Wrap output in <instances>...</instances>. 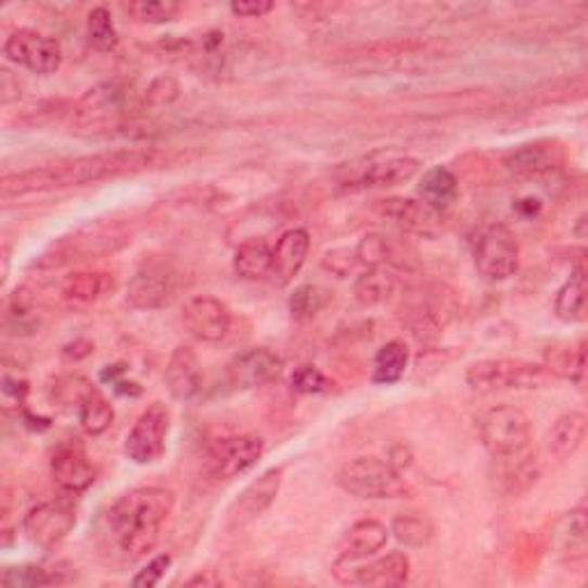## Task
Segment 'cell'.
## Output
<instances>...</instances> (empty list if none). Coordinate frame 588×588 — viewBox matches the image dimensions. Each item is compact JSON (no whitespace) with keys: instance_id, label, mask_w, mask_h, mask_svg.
<instances>
[{"instance_id":"cell-43","label":"cell","mask_w":588,"mask_h":588,"mask_svg":"<svg viewBox=\"0 0 588 588\" xmlns=\"http://www.w3.org/2000/svg\"><path fill=\"white\" fill-rule=\"evenodd\" d=\"M290 386L294 394H299V396H318L329 388V380L316 366H299L292 372Z\"/></svg>"},{"instance_id":"cell-12","label":"cell","mask_w":588,"mask_h":588,"mask_svg":"<svg viewBox=\"0 0 588 588\" xmlns=\"http://www.w3.org/2000/svg\"><path fill=\"white\" fill-rule=\"evenodd\" d=\"M265 453V442L256 435H238L214 442L207 450L205 469L214 481H232L256 466Z\"/></svg>"},{"instance_id":"cell-4","label":"cell","mask_w":588,"mask_h":588,"mask_svg":"<svg viewBox=\"0 0 588 588\" xmlns=\"http://www.w3.org/2000/svg\"><path fill=\"white\" fill-rule=\"evenodd\" d=\"M343 493L357 499H402L411 489L400 472L378 458H355L336 476Z\"/></svg>"},{"instance_id":"cell-32","label":"cell","mask_w":588,"mask_h":588,"mask_svg":"<svg viewBox=\"0 0 588 588\" xmlns=\"http://www.w3.org/2000/svg\"><path fill=\"white\" fill-rule=\"evenodd\" d=\"M234 273L244 281H263L269 279L271 269V246L265 240H246L234 251L232 260Z\"/></svg>"},{"instance_id":"cell-41","label":"cell","mask_w":588,"mask_h":588,"mask_svg":"<svg viewBox=\"0 0 588 588\" xmlns=\"http://www.w3.org/2000/svg\"><path fill=\"white\" fill-rule=\"evenodd\" d=\"M61 579L55 577V573L47 571L42 565H14L8 567L3 573V586L5 588H37V586H49V584H57Z\"/></svg>"},{"instance_id":"cell-1","label":"cell","mask_w":588,"mask_h":588,"mask_svg":"<svg viewBox=\"0 0 588 588\" xmlns=\"http://www.w3.org/2000/svg\"><path fill=\"white\" fill-rule=\"evenodd\" d=\"M170 162V156L159 150H113L88 156H76L57 164H47L28 168L22 172L5 175L0 182L3 199H24V195L57 191L69 187H86L94 182H104L123 175H136L143 170L159 168Z\"/></svg>"},{"instance_id":"cell-13","label":"cell","mask_w":588,"mask_h":588,"mask_svg":"<svg viewBox=\"0 0 588 588\" xmlns=\"http://www.w3.org/2000/svg\"><path fill=\"white\" fill-rule=\"evenodd\" d=\"M76 526V511L67 501H44L30 508L24 517V534L42 550H53L61 545Z\"/></svg>"},{"instance_id":"cell-37","label":"cell","mask_w":588,"mask_h":588,"mask_svg":"<svg viewBox=\"0 0 588 588\" xmlns=\"http://www.w3.org/2000/svg\"><path fill=\"white\" fill-rule=\"evenodd\" d=\"M88 39H90L92 49L100 51V53H111L117 49L120 37H117L113 16L106 8H94L88 14Z\"/></svg>"},{"instance_id":"cell-25","label":"cell","mask_w":588,"mask_h":588,"mask_svg":"<svg viewBox=\"0 0 588 588\" xmlns=\"http://www.w3.org/2000/svg\"><path fill=\"white\" fill-rule=\"evenodd\" d=\"M115 290V279L106 271H74L65 277L61 292L63 299L76 306H88L104 299Z\"/></svg>"},{"instance_id":"cell-26","label":"cell","mask_w":588,"mask_h":588,"mask_svg":"<svg viewBox=\"0 0 588 588\" xmlns=\"http://www.w3.org/2000/svg\"><path fill=\"white\" fill-rule=\"evenodd\" d=\"M501 462V469L497 472V487L508 497H517L524 495L526 489H532L540 476L536 458H532L522 450V453L515 456H503L497 458Z\"/></svg>"},{"instance_id":"cell-51","label":"cell","mask_w":588,"mask_h":588,"mask_svg":"<svg viewBox=\"0 0 588 588\" xmlns=\"http://www.w3.org/2000/svg\"><path fill=\"white\" fill-rule=\"evenodd\" d=\"M187 584H189V586H195V584H205V586H207V584H219V579H212V577H207V575H205V577H203V575H195V577L189 579Z\"/></svg>"},{"instance_id":"cell-3","label":"cell","mask_w":588,"mask_h":588,"mask_svg":"<svg viewBox=\"0 0 588 588\" xmlns=\"http://www.w3.org/2000/svg\"><path fill=\"white\" fill-rule=\"evenodd\" d=\"M143 108V100L136 97L133 88L125 81H104L90 88L81 100L72 108V127L81 133H113L120 131L139 111Z\"/></svg>"},{"instance_id":"cell-8","label":"cell","mask_w":588,"mask_h":588,"mask_svg":"<svg viewBox=\"0 0 588 588\" xmlns=\"http://www.w3.org/2000/svg\"><path fill=\"white\" fill-rule=\"evenodd\" d=\"M127 242H129L127 234L115 230V228L97 226L90 230H78L76 234H72V238H65L57 244H53L44 253V256H39L35 267L37 269H55V267H63V265H69L76 260L106 256V253L123 248Z\"/></svg>"},{"instance_id":"cell-50","label":"cell","mask_w":588,"mask_h":588,"mask_svg":"<svg viewBox=\"0 0 588 588\" xmlns=\"http://www.w3.org/2000/svg\"><path fill=\"white\" fill-rule=\"evenodd\" d=\"M26 391H28L26 382H18V380H12L10 375H5V380H3V394L5 396H14L16 400H22L26 396Z\"/></svg>"},{"instance_id":"cell-33","label":"cell","mask_w":588,"mask_h":588,"mask_svg":"<svg viewBox=\"0 0 588 588\" xmlns=\"http://www.w3.org/2000/svg\"><path fill=\"white\" fill-rule=\"evenodd\" d=\"M409 366V347L402 341H388L372 361V382L391 386L402 380Z\"/></svg>"},{"instance_id":"cell-14","label":"cell","mask_w":588,"mask_h":588,"mask_svg":"<svg viewBox=\"0 0 588 588\" xmlns=\"http://www.w3.org/2000/svg\"><path fill=\"white\" fill-rule=\"evenodd\" d=\"M283 359L269 347H248L226 366V380L234 391H248L271 384L281 375Z\"/></svg>"},{"instance_id":"cell-5","label":"cell","mask_w":588,"mask_h":588,"mask_svg":"<svg viewBox=\"0 0 588 588\" xmlns=\"http://www.w3.org/2000/svg\"><path fill=\"white\" fill-rule=\"evenodd\" d=\"M550 370L542 363L526 359H483L469 366L466 384L481 394H495V391H528L540 388L550 382Z\"/></svg>"},{"instance_id":"cell-38","label":"cell","mask_w":588,"mask_h":588,"mask_svg":"<svg viewBox=\"0 0 588 588\" xmlns=\"http://www.w3.org/2000/svg\"><path fill=\"white\" fill-rule=\"evenodd\" d=\"M127 12L141 24H170L180 16L182 5L175 0H136L127 5Z\"/></svg>"},{"instance_id":"cell-10","label":"cell","mask_w":588,"mask_h":588,"mask_svg":"<svg viewBox=\"0 0 588 588\" xmlns=\"http://www.w3.org/2000/svg\"><path fill=\"white\" fill-rule=\"evenodd\" d=\"M170 430V411L164 402H152L136 419L125 439V456L136 464H154L162 460L166 450V437Z\"/></svg>"},{"instance_id":"cell-45","label":"cell","mask_w":588,"mask_h":588,"mask_svg":"<svg viewBox=\"0 0 588 588\" xmlns=\"http://www.w3.org/2000/svg\"><path fill=\"white\" fill-rule=\"evenodd\" d=\"M357 265H359L357 248H347V246L331 248L322 256V267L338 279H347Z\"/></svg>"},{"instance_id":"cell-22","label":"cell","mask_w":588,"mask_h":588,"mask_svg":"<svg viewBox=\"0 0 588 588\" xmlns=\"http://www.w3.org/2000/svg\"><path fill=\"white\" fill-rule=\"evenodd\" d=\"M310 253V234L304 228H292L281 234L277 246L271 248L269 279L277 287H287L306 265Z\"/></svg>"},{"instance_id":"cell-11","label":"cell","mask_w":588,"mask_h":588,"mask_svg":"<svg viewBox=\"0 0 588 588\" xmlns=\"http://www.w3.org/2000/svg\"><path fill=\"white\" fill-rule=\"evenodd\" d=\"M3 53L10 63L26 67L33 74H53L63 65V47L55 37L37 30H14L3 44Z\"/></svg>"},{"instance_id":"cell-28","label":"cell","mask_w":588,"mask_h":588,"mask_svg":"<svg viewBox=\"0 0 588 588\" xmlns=\"http://www.w3.org/2000/svg\"><path fill=\"white\" fill-rule=\"evenodd\" d=\"M417 191L421 195V203L435 212H444L458 201L460 184L453 170H448L446 166H435L423 172Z\"/></svg>"},{"instance_id":"cell-49","label":"cell","mask_w":588,"mask_h":588,"mask_svg":"<svg viewBox=\"0 0 588 588\" xmlns=\"http://www.w3.org/2000/svg\"><path fill=\"white\" fill-rule=\"evenodd\" d=\"M411 462H414V453H411V448L405 442H400L396 446H391V450H388V464L394 466L396 472L402 474L405 469L411 466Z\"/></svg>"},{"instance_id":"cell-40","label":"cell","mask_w":588,"mask_h":588,"mask_svg":"<svg viewBox=\"0 0 588 588\" xmlns=\"http://www.w3.org/2000/svg\"><path fill=\"white\" fill-rule=\"evenodd\" d=\"M550 370V375H559L575 382L577 386L584 384V375H586V347L584 343H579L575 349H563L561 355L545 366Z\"/></svg>"},{"instance_id":"cell-6","label":"cell","mask_w":588,"mask_h":588,"mask_svg":"<svg viewBox=\"0 0 588 588\" xmlns=\"http://www.w3.org/2000/svg\"><path fill=\"white\" fill-rule=\"evenodd\" d=\"M478 435L493 458L515 456L526 450L532 442V421L520 407L497 405L481 414Z\"/></svg>"},{"instance_id":"cell-24","label":"cell","mask_w":588,"mask_h":588,"mask_svg":"<svg viewBox=\"0 0 588 588\" xmlns=\"http://www.w3.org/2000/svg\"><path fill=\"white\" fill-rule=\"evenodd\" d=\"M388 536L391 532L380 520H361L351 524L338 545L336 563H357L375 557L386 547Z\"/></svg>"},{"instance_id":"cell-16","label":"cell","mask_w":588,"mask_h":588,"mask_svg":"<svg viewBox=\"0 0 588 588\" xmlns=\"http://www.w3.org/2000/svg\"><path fill=\"white\" fill-rule=\"evenodd\" d=\"M565 164V150L557 141L524 143L503 156V168L520 180H538Z\"/></svg>"},{"instance_id":"cell-30","label":"cell","mask_w":588,"mask_h":588,"mask_svg":"<svg viewBox=\"0 0 588 588\" xmlns=\"http://www.w3.org/2000/svg\"><path fill=\"white\" fill-rule=\"evenodd\" d=\"M421 162L414 156H388V159L375 162L366 168L361 175L363 187L372 189H388L409 182L419 172Z\"/></svg>"},{"instance_id":"cell-42","label":"cell","mask_w":588,"mask_h":588,"mask_svg":"<svg viewBox=\"0 0 588 588\" xmlns=\"http://www.w3.org/2000/svg\"><path fill=\"white\" fill-rule=\"evenodd\" d=\"M394 242L384 234H366V238L357 244V258L359 265L372 267H386L394 263Z\"/></svg>"},{"instance_id":"cell-18","label":"cell","mask_w":588,"mask_h":588,"mask_svg":"<svg viewBox=\"0 0 588 588\" xmlns=\"http://www.w3.org/2000/svg\"><path fill=\"white\" fill-rule=\"evenodd\" d=\"M547 552L561 563H579L588 554V520L584 508L559 515L547 534Z\"/></svg>"},{"instance_id":"cell-20","label":"cell","mask_w":588,"mask_h":588,"mask_svg":"<svg viewBox=\"0 0 588 588\" xmlns=\"http://www.w3.org/2000/svg\"><path fill=\"white\" fill-rule=\"evenodd\" d=\"M372 212L407 232L421 234V238H435L439 232V212L414 199H400V195L380 199L372 203Z\"/></svg>"},{"instance_id":"cell-35","label":"cell","mask_w":588,"mask_h":588,"mask_svg":"<svg viewBox=\"0 0 588 588\" xmlns=\"http://www.w3.org/2000/svg\"><path fill=\"white\" fill-rule=\"evenodd\" d=\"M391 534L405 547H425L435 538V524L423 513H400L391 524Z\"/></svg>"},{"instance_id":"cell-19","label":"cell","mask_w":588,"mask_h":588,"mask_svg":"<svg viewBox=\"0 0 588 588\" xmlns=\"http://www.w3.org/2000/svg\"><path fill=\"white\" fill-rule=\"evenodd\" d=\"M333 575L343 584L359 586H400L409 579V559L402 552H391L368 565L333 563Z\"/></svg>"},{"instance_id":"cell-39","label":"cell","mask_w":588,"mask_h":588,"mask_svg":"<svg viewBox=\"0 0 588 588\" xmlns=\"http://www.w3.org/2000/svg\"><path fill=\"white\" fill-rule=\"evenodd\" d=\"M5 324L14 333H33L37 327V310H35V299L30 297V292L26 287L16 290L12 294V299L5 310Z\"/></svg>"},{"instance_id":"cell-21","label":"cell","mask_w":588,"mask_h":588,"mask_svg":"<svg viewBox=\"0 0 588 588\" xmlns=\"http://www.w3.org/2000/svg\"><path fill=\"white\" fill-rule=\"evenodd\" d=\"M51 476L67 495H81L94 483V466L84 444L69 439L55 448L51 458Z\"/></svg>"},{"instance_id":"cell-17","label":"cell","mask_w":588,"mask_h":588,"mask_svg":"<svg viewBox=\"0 0 588 588\" xmlns=\"http://www.w3.org/2000/svg\"><path fill=\"white\" fill-rule=\"evenodd\" d=\"M281 483H283L281 469H269V472H265L260 478L253 481L230 506L228 511L230 532H234V528H244L246 524L256 522L263 513H267L269 506L277 501L281 493Z\"/></svg>"},{"instance_id":"cell-23","label":"cell","mask_w":588,"mask_h":588,"mask_svg":"<svg viewBox=\"0 0 588 588\" xmlns=\"http://www.w3.org/2000/svg\"><path fill=\"white\" fill-rule=\"evenodd\" d=\"M164 382L175 400H191L201 394L203 372L199 355L189 345H178L168 359Z\"/></svg>"},{"instance_id":"cell-36","label":"cell","mask_w":588,"mask_h":588,"mask_svg":"<svg viewBox=\"0 0 588 588\" xmlns=\"http://www.w3.org/2000/svg\"><path fill=\"white\" fill-rule=\"evenodd\" d=\"M331 302V294L320 287V285H299L297 290H294L290 294V316L297 320V322H306V320H312L318 316V312H322Z\"/></svg>"},{"instance_id":"cell-31","label":"cell","mask_w":588,"mask_h":588,"mask_svg":"<svg viewBox=\"0 0 588 588\" xmlns=\"http://www.w3.org/2000/svg\"><path fill=\"white\" fill-rule=\"evenodd\" d=\"M76 417L78 425L84 427V433L90 437L104 435L113 423V407L111 402L97 391L94 386H88L84 396L76 400Z\"/></svg>"},{"instance_id":"cell-47","label":"cell","mask_w":588,"mask_h":588,"mask_svg":"<svg viewBox=\"0 0 588 588\" xmlns=\"http://www.w3.org/2000/svg\"><path fill=\"white\" fill-rule=\"evenodd\" d=\"M273 10V3L269 0H242V3H232L230 12L242 18H260L267 16Z\"/></svg>"},{"instance_id":"cell-27","label":"cell","mask_w":588,"mask_h":588,"mask_svg":"<svg viewBox=\"0 0 588 588\" xmlns=\"http://www.w3.org/2000/svg\"><path fill=\"white\" fill-rule=\"evenodd\" d=\"M586 414L584 411H567L559 417L547 433V448L557 460H567L575 456L586 439Z\"/></svg>"},{"instance_id":"cell-15","label":"cell","mask_w":588,"mask_h":588,"mask_svg":"<svg viewBox=\"0 0 588 588\" xmlns=\"http://www.w3.org/2000/svg\"><path fill=\"white\" fill-rule=\"evenodd\" d=\"M182 324L195 341L221 343L228 336L232 316L221 299L203 294V297H193L184 304Z\"/></svg>"},{"instance_id":"cell-46","label":"cell","mask_w":588,"mask_h":588,"mask_svg":"<svg viewBox=\"0 0 588 588\" xmlns=\"http://www.w3.org/2000/svg\"><path fill=\"white\" fill-rule=\"evenodd\" d=\"M170 563H172V559H170L168 554L154 557V559L143 567V571L131 579V584H133V586H139V588H152V586H156V584H159V581L164 579V575H166V571L170 567Z\"/></svg>"},{"instance_id":"cell-44","label":"cell","mask_w":588,"mask_h":588,"mask_svg":"<svg viewBox=\"0 0 588 588\" xmlns=\"http://www.w3.org/2000/svg\"><path fill=\"white\" fill-rule=\"evenodd\" d=\"M180 97V86L172 76H159L154 78L150 88L145 90L143 97V106H154V108H164L170 106L175 100Z\"/></svg>"},{"instance_id":"cell-29","label":"cell","mask_w":588,"mask_h":588,"mask_svg":"<svg viewBox=\"0 0 588 588\" xmlns=\"http://www.w3.org/2000/svg\"><path fill=\"white\" fill-rule=\"evenodd\" d=\"M554 316L565 324L584 322L588 316V302H586V271L577 265L554 297Z\"/></svg>"},{"instance_id":"cell-48","label":"cell","mask_w":588,"mask_h":588,"mask_svg":"<svg viewBox=\"0 0 588 588\" xmlns=\"http://www.w3.org/2000/svg\"><path fill=\"white\" fill-rule=\"evenodd\" d=\"M22 97V86H18V78L10 69H0V100L3 104H12Z\"/></svg>"},{"instance_id":"cell-9","label":"cell","mask_w":588,"mask_h":588,"mask_svg":"<svg viewBox=\"0 0 588 588\" xmlns=\"http://www.w3.org/2000/svg\"><path fill=\"white\" fill-rule=\"evenodd\" d=\"M180 292V273L164 260L145 263L127 285V304L136 310H162Z\"/></svg>"},{"instance_id":"cell-2","label":"cell","mask_w":588,"mask_h":588,"mask_svg":"<svg viewBox=\"0 0 588 588\" xmlns=\"http://www.w3.org/2000/svg\"><path fill=\"white\" fill-rule=\"evenodd\" d=\"M175 495L164 487H139L117 499L108 511L111 534L129 561L148 557L172 513Z\"/></svg>"},{"instance_id":"cell-7","label":"cell","mask_w":588,"mask_h":588,"mask_svg":"<svg viewBox=\"0 0 588 588\" xmlns=\"http://www.w3.org/2000/svg\"><path fill=\"white\" fill-rule=\"evenodd\" d=\"M474 265L489 283H501L515 277L520 269V244L513 230L503 223L485 226L474 246Z\"/></svg>"},{"instance_id":"cell-34","label":"cell","mask_w":588,"mask_h":588,"mask_svg":"<svg viewBox=\"0 0 588 588\" xmlns=\"http://www.w3.org/2000/svg\"><path fill=\"white\" fill-rule=\"evenodd\" d=\"M396 292V277L386 267H372L355 281V299L361 306H378Z\"/></svg>"}]
</instances>
